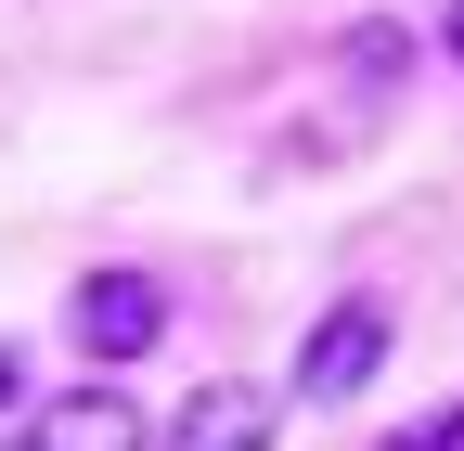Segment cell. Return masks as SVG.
Instances as JSON below:
<instances>
[{
  "instance_id": "5",
  "label": "cell",
  "mask_w": 464,
  "mask_h": 451,
  "mask_svg": "<svg viewBox=\"0 0 464 451\" xmlns=\"http://www.w3.org/2000/svg\"><path fill=\"white\" fill-rule=\"evenodd\" d=\"M387 451H464V400H451V413H426V426H400Z\"/></svg>"
},
{
  "instance_id": "6",
  "label": "cell",
  "mask_w": 464,
  "mask_h": 451,
  "mask_svg": "<svg viewBox=\"0 0 464 451\" xmlns=\"http://www.w3.org/2000/svg\"><path fill=\"white\" fill-rule=\"evenodd\" d=\"M14 387H26V374H14V349H0V400H14Z\"/></svg>"
},
{
  "instance_id": "1",
  "label": "cell",
  "mask_w": 464,
  "mask_h": 451,
  "mask_svg": "<svg viewBox=\"0 0 464 451\" xmlns=\"http://www.w3.org/2000/svg\"><path fill=\"white\" fill-rule=\"evenodd\" d=\"M374 361H387V310H374V297H335V310L310 322V349H297V400L335 413L348 387H374Z\"/></svg>"
},
{
  "instance_id": "7",
  "label": "cell",
  "mask_w": 464,
  "mask_h": 451,
  "mask_svg": "<svg viewBox=\"0 0 464 451\" xmlns=\"http://www.w3.org/2000/svg\"><path fill=\"white\" fill-rule=\"evenodd\" d=\"M451 65H464V0H451Z\"/></svg>"
},
{
  "instance_id": "2",
  "label": "cell",
  "mask_w": 464,
  "mask_h": 451,
  "mask_svg": "<svg viewBox=\"0 0 464 451\" xmlns=\"http://www.w3.org/2000/svg\"><path fill=\"white\" fill-rule=\"evenodd\" d=\"M155 335H168V284L155 271H91L78 284V349L91 361H142Z\"/></svg>"
},
{
  "instance_id": "3",
  "label": "cell",
  "mask_w": 464,
  "mask_h": 451,
  "mask_svg": "<svg viewBox=\"0 0 464 451\" xmlns=\"http://www.w3.org/2000/svg\"><path fill=\"white\" fill-rule=\"evenodd\" d=\"M271 426H284V400H271V387L219 374V387H194V400L168 413V438H155V451H271Z\"/></svg>"
},
{
  "instance_id": "4",
  "label": "cell",
  "mask_w": 464,
  "mask_h": 451,
  "mask_svg": "<svg viewBox=\"0 0 464 451\" xmlns=\"http://www.w3.org/2000/svg\"><path fill=\"white\" fill-rule=\"evenodd\" d=\"M14 451H155L142 438V400H116V387H65V400H39L14 426Z\"/></svg>"
}]
</instances>
